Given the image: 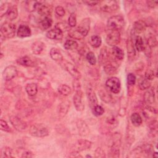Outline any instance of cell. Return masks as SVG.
<instances>
[{
	"instance_id": "91938a15",
	"label": "cell",
	"mask_w": 158,
	"mask_h": 158,
	"mask_svg": "<svg viewBox=\"0 0 158 158\" xmlns=\"http://www.w3.org/2000/svg\"><path fill=\"white\" fill-rule=\"evenodd\" d=\"M86 157H91V156H89V155H87V156H86Z\"/></svg>"
},
{
	"instance_id": "3957f363",
	"label": "cell",
	"mask_w": 158,
	"mask_h": 158,
	"mask_svg": "<svg viewBox=\"0 0 158 158\" xmlns=\"http://www.w3.org/2000/svg\"><path fill=\"white\" fill-rule=\"evenodd\" d=\"M29 133L33 136L43 138L49 135L48 127L43 123H35L31 125L29 129Z\"/></svg>"
},
{
	"instance_id": "484cf974",
	"label": "cell",
	"mask_w": 158,
	"mask_h": 158,
	"mask_svg": "<svg viewBox=\"0 0 158 158\" xmlns=\"http://www.w3.org/2000/svg\"><path fill=\"white\" fill-rule=\"evenodd\" d=\"M109 53L106 47H103L101 48L100 51V53L98 56L99 63L100 65H104L106 64L109 60Z\"/></svg>"
},
{
	"instance_id": "44dd1931",
	"label": "cell",
	"mask_w": 158,
	"mask_h": 158,
	"mask_svg": "<svg viewBox=\"0 0 158 158\" xmlns=\"http://www.w3.org/2000/svg\"><path fill=\"white\" fill-rule=\"evenodd\" d=\"M45 48V44L41 41H36L31 44V49L32 52L35 55L41 54Z\"/></svg>"
},
{
	"instance_id": "8d00e7d4",
	"label": "cell",
	"mask_w": 158,
	"mask_h": 158,
	"mask_svg": "<svg viewBox=\"0 0 158 158\" xmlns=\"http://www.w3.org/2000/svg\"><path fill=\"white\" fill-rule=\"evenodd\" d=\"M146 44L151 48H155L157 46V39L154 34L149 33L148 35V36L146 38Z\"/></svg>"
},
{
	"instance_id": "f6af8a7d",
	"label": "cell",
	"mask_w": 158,
	"mask_h": 158,
	"mask_svg": "<svg viewBox=\"0 0 158 158\" xmlns=\"http://www.w3.org/2000/svg\"><path fill=\"white\" fill-rule=\"evenodd\" d=\"M92 111L93 114H94L96 116H100L104 114V109L101 106L97 104L92 109Z\"/></svg>"
},
{
	"instance_id": "ba28073f",
	"label": "cell",
	"mask_w": 158,
	"mask_h": 158,
	"mask_svg": "<svg viewBox=\"0 0 158 158\" xmlns=\"http://www.w3.org/2000/svg\"><path fill=\"white\" fill-rule=\"evenodd\" d=\"M120 33L118 30H110L106 38V43L110 46H116L120 41Z\"/></svg>"
},
{
	"instance_id": "ee69618b",
	"label": "cell",
	"mask_w": 158,
	"mask_h": 158,
	"mask_svg": "<svg viewBox=\"0 0 158 158\" xmlns=\"http://www.w3.org/2000/svg\"><path fill=\"white\" fill-rule=\"evenodd\" d=\"M86 59L87 61L89 63V64H91L92 65H94L96 64L97 60H96V56H95L94 52H93L91 51L87 52V54H86Z\"/></svg>"
},
{
	"instance_id": "e0dca14e",
	"label": "cell",
	"mask_w": 158,
	"mask_h": 158,
	"mask_svg": "<svg viewBox=\"0 0 158 158\" xmlns=\"http://www.w3.org/2000/svg\"><path fill=\"white\" fill-rule=\"evenodd\" d=\"M143 99L146 105H153V104L155 102V92L153 88L148 89L143 95Z\"/></svg>"
},
{
	"instance_id": "681fc988",
	"label": "cell",
	"mask_w": 158,
	"mask_h": 158,
	"mask_svg": "<svg viewBox=\"0 0 158 158\" xmlns=\"http://www.w3.org/2000/svg\"><path fill=\"white\" fill-rule=\"evenodd\" d=\"M136 76L132 73H130L127 75V83L128 85L130 86H133L136 83Z\"/></svg>"
},
{
	"instance_id": "cb8c5ba5",
	"label": "cell",
	"mask_w": 158,
	"mask_h": 158,
	"mask_svg": "<svg viewBox=\"0 0 158 158\" xmlns=\"http://www.w3.org/2000/svg\"><path fill=\"white\" fill-rule=\"evenodd\" d=\"M70 107V102L65 100L62 101L57 107V113L59 116L64 117L68 112Z\"/></svg>"
},
{
	"instance_id": "db71d44e",
	"label": "cell",
	"mask_w": 158,
	"mask_h": 158,
	"mask_svg": "<svg viewBox=\"0 0 158 158\" xmlns=\"http://www.w3.org/2000/svg\"><path fill=\"white\" fill-rule=\"evenodd\" d=\"M73 88L75 92L81 91V84L80 82L79 81V80L74 79V81H73Z\"/></svg>"
},
{
	"instance_id": "7c38bea8",
	"label": "cell",
	"mask_w": 158,
	"mask_h": 158,
	"mask_svg": "<svg viewBox=\"0 0 158 158\" xmlns=\"http://www.w3.org/2000/svg\"><path fill=\"white\" fill-rule=\"evenodd\" d=\"M36 10L39 15L43 17H50L52 12V7L50 5L44 2H38Z\"/></svg>"
},
{
	"instance_id": "f1b7e54d",
	"label": "cell",
	"mask_w": 158,
	"mask_h": 158,
	"mask_svg": "<svg viewBox=\"0 0 158 158\" xmlns=\"http://www.w3.org/2000/svg\"><path fill=\"white\" fill-rule=\"evenodd\" d=\"M134 45L136 49L138 52L143 51L144 48V44L143 38L139 35H136L134 37Z\"/></svg>"
},
{
	"instance_id": "d590c367",
	"label": "cell",
	"mask_w": 158,
	"mask_h": 158,
	"mask_svg": "<svg viewBox=\"0 0 158 158\" xmlns=\"http://www.w3.org/2000/svg\"><path fill=\"white\" fill-rule=\"evenodd\" d=\"M98 93H99L100 98L104 102H105L106 103H109L112 101V98L111 95L109 93H108V92L106 91V90L101 89L98 91Z\"/></svg>"
},
{
	"instance_id": "7bdbcfd3",
	"label": "cell",
	"mask_w": 158,
	"mask_h": 158,
	"mask_svg": "<svg viewBox=\"0 0 158 158\" xmlns=\"http://www.w3.org/2000/svg\"><path fill=\"white\" fill-rule=\"evenodd\" d=\"M143 154V148L142 146H138L137 148H135L134 149H133L130 152V154L128 155V157H137L140 156V154Z\"/></svg>"
},
{
	"instance_id": "7a4b0ae2",
	"label": "cell",
	"mask_w": 158,
	"mask_h": 158,
	"mask_svg": "<svg viewBox=\"0 0 158 158\" xmlns=\"http://www.w3.org/2000/svg\"><path fill=\"white\" fill-rule=\"evenodd\" d=\"M125 25L124 18L120 15L111 16L107 22V27L110 30H118Z\"/></svg>"
},
{
	"instance_id": "9c48e42d",
	"label": "cell",
	"mask_w": 158,
	"mask_h": 158,
	"mask_svg": "<svg viewBox=\"0 0 158 158\" xmlns=\"http://www.w3.org/2000/svg\"><path fill=\"white\" fill-rule=\"evenodd\" d=\"M100 9L107 13L115 12L118 9V5L116 1H102L99 2Z\"/></svg>"
},
{
	"instance_id": "603a6c76",
	"label": "cell",
	"mask_w": 158,
	"mask_h": 158,
	"mask_svg": "<svg viewBox=\"0 0 158 158\" xmlns=\"http://www.w3.org/2000/svg\"><path fill=\"white\" fill-rule=\"evenodd\" d=\"M5 15L9 20L15 19L18 16V9L17 6L15 5H10Z\"/></svg>"
},
{
	"instance_id": "680465c9",
	"label": "cell",
	"mask_w": 158,
	"mask_h": 158,
	"mask_svg": "<svg viewBox=\"0 0 158 158\" xmlns=\"http://www.w3.org/2000/svg\"><path fill=\"white\" fill-rule=\"evenodd\" d=\"M83 2L88 6H95V5L99 4V1H83Z\"/></svg>"
},
{
	"instance_id": "30bf717a",
	"label": "cell",
	"mask_w": 158,
	"mask_h": 158,
	"mask_svg": "<svg viewBox=\"0 0 158 158\" xmlns=\"http://www.w3.org/2000/svg\"><path fill=\"white\" fill-rule=\"evenodd\" d=\"M9 121L13 127L20 132L25 131L27 128V124L17 116L12 115L9 118Z\"/></svg>"
},
{
	"instance_id": "9f6ffc18",
	"label": "cell",
	"mask_w": 158,
	"mask_h": 158,
	"mask_svg": "<svg viewBox=\"0 0 158 158\" xmlns=\"http://www.w3.org/2000/svg\"><path fill=\"white\" fill-rule=\"evenodd\" d=\"M146 4L149 7L153 9L157 6L158 1H147Z\"/></svg>"
},
{
	"instance_id": "7dc6e473",
	"label": "cell",
	"mask_w": 158,
	"mask_h": 158,
	"mask_svg": "<svg viewBox=\"0 0 158 158\" xmlns=\"http://www.w3.org/2000/svg\"><path fill=\"white\" fill-rule=\"evenodd\" d=\"M54 27L60 29L63 33H64V31L70 30V29H69L70 26L69 25V24H67L64 22H59V23H56Z\"/></svg>"
},
{
	"instance_id": "816d5d0a",
	"label": "cell",
	"mask_w": 158,
	"mask_h": 158,
	"mask_svg": "<svg viewBox=\"0 0 158 158\" xmlns=\"http://www.w3.org/2000/svg\"><path fill=\"white\" fill-rule=\"evenodd\" d=\"M157 121L152 120L149 123V130H150V132L152 135L156 134V133L157 132Z\"/></svg>"
},
{
	"instance_id": "7402d4cb",
	"label": "cell",
	"mask_w": 158,
	"mask_h": 158,
	"mask_svg": "<svg viewBox=\"0 0 158 158\" xmlns=\"http://www.w3.org/2000/svg\"><path fill=\"white\" fill-rule=\"evenodd\" d=\"M31 30L30 27L25 25H21L17 30V35L20 38H26L31 35Z\"/></svg>"
},
{
	"instance_id": "bcb514c9",
	"label": "cell",
	"mask_w": 158,
	"mask_h": 158,
	"mask_svg": "<svg viewBox=\"0 0 158 158\" xmlns=\"http://www.w3.org/2000/svg\"><path fill=\"white\" fill-rule=\"evenodd\" d=\"M68 24L70 27H75L77 25V17L75 13H71L68 19Z\"/></svg>"
},
{
	"instance_id": "5b68a950",
	"label": "cell",
	"mask_w": 158,
	"mask_h": 158,
	"mask_svg": "<svg viewBox=\"0 0 158 158\" xmlns=\"http://www.w3.org/2000/svg\"><path fill=\"white\" fill-rule=\"evenodd\" d=\"M16 31V26L14 23L6 22L1 26V35L6 38H12L14 36Z\"/></svg>"
},
{
	"instance_id": "4fadbf2b",
	"label": "cell",
	"mask_w": 158,
	"mask_h": 158,
	"mask_svg": "<svg viewBox=\"0 0 158 158\" xmlns=\"http://www.w3.org/2000/svg\"><path fill=\"white\" fill-rule=\"evenodd\" d=\"M83 92L82 91H77L73 96V102L75 107L78 111H83L85 109V104L83 102Z\"/></svg>"
},
{
	"instance_id": "52a82bcc",
	"label": "cell",
	"mask_w": 158,
	"mask_h": 158,
	"mask_svg": "<svg viewBox=\"0 0 158 158\" xmlns=\"http://www.w3.org/2000/svg\"><path fill=\"white\" fill-rule=\"evenodd\" d=\"M106 86L114 94H117L120 91L121 83L120 80L115 77L108 78L106 81Z\"/></svg>"
},
{
	"instance_id": "5bb4252c",
	"label": "cell",
	"mask_w": 158,
	"mask_h": 158,
	"mask_svg": "<svg viewBox=\"0 0 158 158\" xmlns=\"http://www.w3.org/2000/svg\"><path fill=\"white\" fill-rule=\"evenodd\" d=\"M17 74V68L14 65H9L2 72V78L6 81H10L16 77Z\"/></svg>"
},
{
	"instance_id": "f907efd6",
	"label": "cell",
	"mask_w": 158,
	"mask_h": 158,
	"mask_svg": "<svg viewBox=\"0 0 158 158\" xmlns=\"http://www.w3.org/2000/svg\"><path fill=\"white\" fill-rule=\"evenodd\" d=\"M0 128H1V130L4 131L9 132L10 131V127L8 125L7 123L3 119L0 120Z\"/></svg>"
},
{
	"instance_id": "d6a6232c",
	"label": "cell",
	"mask_w": 158,
	"mask_h": 158,
	"mask_svg": "<svg viewBox=\"0 0 158 158\" xmlns=\"http://www.w3.org/2000/svg\"><path fill=\"white\" fill-rule=\"evenodd\" d=\"M39 24L43 30H47L51 27L52 20L50 17H44L40 20Z\"/></svg>"
},
{
	"instance_id": "6f0895ef",
	"label": "cell",
	"mask_w": 158,
	"mask_h": 158,
	"mask_svg": "<svg viewBox=\"0 0 158 158\" xmlns=\"http://www.w3.org/2000/svg\"><path fill=\"white\" fill-rule=\"evenodd\" d=\"M21 157H33V154L31 151L28 150H25L22 152Z\"/></svg>"
},
{
	"instance_id": "4316f807",
	"label": "cell",
	"mask_w": 158,
	"mask_h": 158,
	"mask_svg": "<svg viewBox=\"0 0 158 158\" xmlns=\"http://www.w3.org/2000/svg\"><path fill=\"white\" fill-rule=\"evenodd\" d=\"M127 49L128 53V58L130 60L133 59L136 55V51L134 46V44L131 40H128L127 41Z\"/></svg>"
},
{
	"instance_id": "c3c4849f",
	"label": "cell",
	"mask_w": 158,
	"mask_h": 158,
	"mask_svg": "<svg viewBox=\"0 0 158 158\" xmlns=\"http://www.w3.org/2000/svg\"><path fill=\"white\" fill-rule=\"evenodd\" d=\"M156 75V74L154 73V70H152L151 69H147V70L145 72L144 78L150 80V81H151L154 78Z\"/></svg>"
},
{
	"instance_id": "74e56055",
	"label": "cell",
	"mask_w": 158,
	"mask_h": 158,
	"mask_svg": "<svg viewBox=\"0 0 158 158\" xmlns=\"http://www.w3.org/2000/svg\"><path fill=\"white\" fill-rule=\"evenodd\" d=\"M78 46V43L73 40H67L65 41L64 47L67 50H75L76 49Z\"/></svg>"
},
{
	"instance_id": "f546056e",
	"label": "cell",
	"mask_w": 158,
	"mask_h": 158,
	"mask_svg": "<svg viewBox=\"0 0 158 158\" xmlns=\"http://www.w3.org/2000/svg\"><path fill=\"white\" fill-rule=\"evenodd\" d=\"M105 122H106V125L107 127V129L108 130L114 129V128H115L118 125V120L113 115L108 117L106 119Z\"/></svg>"
},
{
	"instance_id": "8992f818",
	"label": "cell",
	"mask_w": 158,
	"mask_h": 158,
	"mask_svg": "<svg viewBox=\"0 0 158 158\" xmlns=\"http://www.w3.org/2000/svg\"><path fill=\"white\" fill-rule=\"evenodd\" d=\"M62 62V65L64 69L75 80H80L81 77V74L78 69L71 62L67 60L61 61Z\"/></svg>"
},
{
	"instance_id": "ab89813d",
	"label": "cell",
	"mask_w": 158,
	"mask_h": 158,
	"mask_svg": "<svg viewBox=\"0 0 158 158\" xmlns=\"http://www.w3.org/2000/svg\"><path fill=\"white\" fill-rule=\"evenodd\" d=\"M13 150L7 146L2 148L1 151V157H13Z\"/></svg>"
},
{
	"instance_id": "e575fe53",
	"label": "cell",
	"mask_w": 158,
	"mask_h": 158,
	"mask_svg": "<svg viewBox=\"0 0 158 158\" xmlns=\"http://www.w3.org/2000/svg\"><path fill=\"white\" fill-rule=\"evenodd\" d=\"M89 43L92 47L97 48L101 46L102 40L101 38L98 35H93L90 37L89 40Z\"/></svg>"
},
{
	"instance_id": "83f0119b",
	"label": "cell",
	"mask_w": 158,
	"mask_h": 158,
	"mask_svg": "<svg viewBox=\"0 0 158 158\" xmlns=\"http://www.w3.org/2000/svg\"><path fill=\"white\" fill-rule=\"evenodd\" d=\"M49 54L51 59L55 61L61 62L63 60V56L60 51L56 48H51L50 50Z\"/></svg>"
},
{
	"instance_id": "2e32d148",
	"label": "cell",
	"mask_w": 158,
	"mask_h": 158,
	"mask_svg": "<svg viewBox=\"0 0 158 158\" xmlns=\"http://www.w3.org/2000/svg\"><path fill=\"white\" fill-rule=\"evenodd\" d=\"M17 63L19 65L27 67H34L36 64L35 60L28 56H22L17 59Z\"/></svg>"
},
{
	"instance_id": "f5cc1de1",
	"label": "cell",
	"mask_w": 158,
	"mask_h": 158,
	"mask_svg": "<svg viewBox=\"0 0 158 158\" xmlns=\"http://www.w3.org/2000/svg\"><path fill=\"white\" fill-rule=\"evenodd\" d=\"M55 12L56 13V14L59 16V17H62L65 15V9H64L63 7L60 6H58L55 8Z\"/></svg>"
},
{
	"instance_id": "8fae6325",
	"label": "cell",
	"mask_w": 158,
	"mask_h": 158,
	"mask_svg": "<svg viewBox=\"0 0 158 158\" xmlns=\"http://www.w3.org/2000/svg\"><path fill=\"white\" fill-rule=\"evenodd\" d=\"M92 142L90 141L81 139L79 140H77L73 145L72 146V150L73 151L80 152L83 151H85L86 149H89L91 147Z\"/></svg>"
},
{
	"instance_id": "9a60e30c",
	"label": "cell",
	"mask_w": 158,
	"mask_h": 158,
	"mask_svg": "<svg viewBox=\"0 0 158 158\" xmlns=\"http://www.w3.org/2000/svg\"><path fill=\"white\" fill-rule=\"evenodd\" d=\"M86 93L87 98H88V102L89 104L90 107L92 109L98 103L96 94L95 93V91L93 89V88L91 87V86H88L86 88Z\"/></svg>"
},
{
	"instance_id": "277c9868",
	"label": "cell",
	"mask_w": 158,
	"mask_h": 158,
	"mask_svg": "<svg viewBox=\"0 0 158 158\" xmlns=\"http://www.w3.org/2000/svg\"><path fill=\"white\" fill-rule=\"evenodd\" d=\"M121 136L119 133H115L112 136V144L109 151V157H118L120 155Z\"/></svg>"
},
{
	"instance_id": "ac0fdd59",
	"label": "cell",
	"mask_w": 158,
	"mask_h": 158,
	"mask_svg": "<svg viewBox=\"0 0 158 158\" xmlns=\"http://www.w3.org/2000/svg\"><path fill=\"white\" fill-rule=\"evenodd\" d=\"M46 36L51 40H60L63 38V32L59 28L54 27V28L47 31Z\"/></svg>"
},
{
	"instance_id": "f35d334b",
	"label": "cell",
	"mask_w": 158,
	"mask_h": 158,
	"mask_svg": "<svg viewBox=\"0 0 158 158\" xmlns=\"http://www.w3.org/2000/svg\"><path fill=\"white\" fill-rule=\"evenodd\" d=\"M58 91L60 94L67 96L71 93L72 89L71 88L67 85L62 84L58 87Z\"/></svg>"
},
{
	"instance_id": "11a10c76",
	"label": "cell",
	"mask_w": 158,
	"mask_h": 158,
	"mask_svg": "<svg viewBox=\"0 0 158 158\" xmlns=\"http://www.w3.org/2000/svg\"><path fill=\"white\" fill-rule=\"evenodd\" d=\"M95 157H105L106 154L104 150L101 148H98L94 152Z\"/></svg>"
},
{
	"instance_id": "60d3db41",
	"label": "cell",
	"mask_w": 158,
	"mask_h": 158,
	"mask_svg": "<svg viewBox=\"0 0 158 158\" xmlns=\"http://www.w3.org/2000/svg\"><path fill=\"white\" fill-rule=\"evenodd\" d=\"M25 7L29 12H33L36 9L38 1H25Z\"/></svg>"
},
{
	"instance_id": "ffe728a7",
	"label": "cell",
	"mask_w": 158,
	"mask_h": 158,
	"mask_svg": "<svg viewBox=\"0 0 158 158\" xmlns=\"http://www.w3.org/2000/svg\"><path fill=\"white\" fill-rule=\"evenodd\" d=\"M147 27V23L143 20H138L135 22L133 27V32L134 35L139 34L144 32Z\"/></svg>"
},
{
	"instance_id": "d4e9b609",
	"label": "cell",
	"mask_w": 158,
	"mask_h": 158,
	"mask_svg": "<svg viewBox=\"0 0 158 158\" xmlns=\"http://www.w3.org/2000/svg\"><path fill=\"white\" fill-rule=\"evenodd\" d=\"M117 70V67L115 62H107L104 65V71L107 75H112L116 73Z\"/></svg>"
},
{
	"instance_id": "6da1fadb",
	"label": "cell",
	"mask_w": 158,
	"mask_h": 158,
	"mask_svg": "<svg viewBox=\"0 0 158 158\" xmlns=\"http://www.w3.org/2000/svg\"><path fill=\"white\" fill-rule=\"evenodd\" d=\"M90 19H83L78 26L73 30L70 31L69 33V36L77 40H81L87 36L90 28Z\"/></svg>"
},
{
	"instance_id": "b9f144b4",
	"label": "cell",
	"mask_w": 158,
	"mask_h": 158,
	"mask_svg": "<svg viewBox=\"0 0 158 158\" xmlns=\"http://www.w3.org/2000/svg\"><path fill=\"white\" fill-rule=\"evenodd\" d=\"M151 82L150 80L144 78L143 79L141 80L139 83V87L141 90L148 89L151 87Z\"/></svg>"
},
{
	"instance_id": "836d02e7",
	"label": "cell",
	"mask_w": 158,
	"mask_h": 158,
	"mask_svg": "<svg viewBox=\"0 0 158 158\" xmlns=\"http://www.w3.org/2000/svg\"><path fill=\"white\" fill-rule=\"evenodd\" d=\"M130 120H131V122L133 124V125H134L135 127H139L141 125L142 122H143L141 115L137 112L133 113L131 115Z\"/></svg>"
},
{
	"instance_id": "1f68e13d",
	"label": "cell",
	"mask_w": 158,
	"mask_h": 158,
	"mask_svg": "<svg viewBox=\"0 0 158 158\" xmlns=\"http://www.w3.org/2000/svg\"><path fill=\"white\" fill-rule=\"evenodd\" d=\"M112 54L114 56V57L118 60H122L124 57V52L123 51L117 47V46H113L112 48Z\"/></svg>"
},
{
	"instance_id": "4dcf8cb0",
	"label": "cell",
	"mask_w": 158,
	"mask_h": 158,
	"mask_svg": "<svg viewBox=\"0 0 158 158\" xmlns=\"http://www.w3.org/2000/svg\"><path fill=\"white\" fill-rule=\"evenodd\" d=\"M25 90L28 96H34L37 94L38 85L36 83H28L25 87Z\"/></svg>"
},
{
	"instance_id": "d6986e66",
	"label": "cell",
	"mask_w": 158,
	"mask_h": 158,
	"mask_svg": "<svg viewBox=\"0 0 158 158\" xmlns=\"http://www.w3.org/2000/svg\"><path fill=\"white\" fill-rule=\"evenodd\" d=\"M77 127L79 135L82 136H86L89 133V129L88 126L87 125L86 122L81 119H79L77 122Z\"/></svg>"
}]
</instances>
